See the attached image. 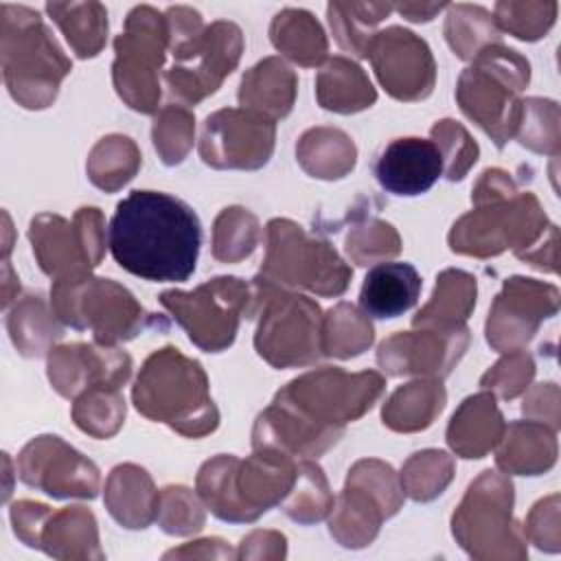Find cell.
<instances>
[{"instance_id":"51","label":"cell","mask_w":561,"mask_h":561,"mask_svg":"<svg viewBox=\"0 0 561 561\" xmlns=\"http://www.w3.org/2000/svg\"><path fill=\"white\" fill-rule=\"evenodd\" d=\"M533 377H535V362L524 348H519V351L506 353L493 368H489L482 375L480 386L484 390L497 392L502 399H515L522 392H526Z\"/></svg>"},{"instance_id":"55","label":"cell","mask_w":561,"mask_h":561,"mask_svg":"<svg viewBox=\"0 0 561 561\" xmlns=\"http://www.w3.org/2000/svg\"><path fill=\"white\" fill-rule=\"evenodd\" d=\"M447 7L449 4L445 2H401V4H394V11L410 22H430Z\"/></svg>"},{"instance_id":"12","label":"cell","mask_w":561,"mask_h":561,"mask_svg":"<svg viewBox=\"0 0 561 561\" xmlns=\"http://www.w3.org/2000/svg\"><path fill=\"white\" fill-rule=\"evenodd\" d=\"M160 302L188 333V340L208 353L228 348L241 318L254 316L252 285L237 276L210 278L193 291H162Z\"/></svg>"},{"instance_id":"21","label":"cell","mask_w":561,"mask_h":561,"mask_svg":"<svg viewBox=\"0 0 561 561\" xmlns=\"http://www.w3.org/2000/svg\"><path fill=\"white\" fill-rule=\"evenodd\" d=\"M469 346V329H421L394 333L379 344L377 364L394 377H445Z\"/></svg>"},{"instance_id":"3","label":"cell","mask_w":561,"mask_h":561,"mask_svg":"<svg viewBox=\"0 0 561 561\" xmlns=\"http://www.w3.org/2000/svg\"><path fill=\"white\" fill-rule=\"evenodd\" d=\"M471 202L473 210L462 215L449 232V248L458 254L486 259L513 250L522 259L557 230L537 197L519 193L502 169H486L478 178Z\"/></svg>"},{"instance_id":"28","label":"cell","mask_w":561,"mask_h":561,"mask_svg":"<svg viewBox=\"0 0 561 561\" xmlns=\"http://www.w3.org/2000/svg\"><path fill=\"white\" fill-rule=\"evenodd\" d=\"M160 493L138 465H118L105 482V506L125 528H147L158 513Z\"/></svg>"},{"instance_id":"44","label":"cell","mask_w":561,"mask_h":561,"mask_svg":"<svg viewBox=\"0 0 561 561\" xmlns=\"http://www.w3.org/2000/svg\"><path fill=\"white\" fill-rule=\"evenodd\" d=\"M454 478V458L440 449H423L408 458L401 469L403 495L416 502L438 497Z\"/></svg>"},{"instance_id":"33","label":"cell","mask_w":561,"mask_h":561,"mask_svg":"<svg viewBox=\"0 0 561 561\" xmlns=\"http://www.w3.org/2000/svg\"><path fill=\"white\" fill-rule=\"evenodd\" d=\"M447 401L438 379H419L397 388L383 403L381 419L394 432H419L434 423Z\"/></svg>"},{"instance_id":"35","label":"cell","mask_w":561,"mask_h":561,"mask_svg":"<svg viewBox=\"0 0 561 561\" xmlns=\"http://www.w3.org/2000/svg\"><path fill=\"white\" fill-rule=\"evenodd\" d=\"M61 320L55 316L53 309L46 307L42 296H24L7 316V329L15 344V348L24 357H39L50 353L64 335Z\"/></svg>"},{"instance_id":"53","label":"cell","mask_w":561,"mask_h":561,"mask_svg":"<svg viewBox=\"0 0 561 561\" xmlns=\"http://www.w3.org/2000/svg\"><path fill=\"white\" fill-rule=\"evenodd\" d=\"M9 515H11L13 533L18 535V539H22L31 548H39V535L46 519L53 515V508L39 502L20 500L11 506Z\"/></svg>"},{"instance_id":"42","label":"cell","mask_w":561,"mask_h":561,"mask_svg":"<svg viewBox=\"0 0 561 561\" xmlns=\"http://www.w3.org/2000/svg\"><path fill=\"white\" fill-rule=\"evenodd\" d=\"M261 239L259 219L241 208H224L213 226V256L221 263H237L248 259Z\"/></svg>"},{"instance_id":"32","label":"cell","mask_w":561,"mask_h":561,"mask_svg":"<svg viewBox=\"0 0 561 561\" xmlns=\"http://www.w3.org/2000/svg\"><path fill=\"white\" fill-rule=\"evenodd\" d=\"M296 158L311 178L340 180L353 171L357 162V147L342 129L313 127L300 136Z\"/></svg>"},{"instance_id":"26","label":"cell","mask_w":561,"mask_h":561,"mask_svg":"<svg viewBox=\"0 0 561 561\" xmlns=\"http://www.w3.org/2000/svg\"><path fill=\"white\" fill-rule=\"evenodd\" d=\"M298 90L296 72L280 57H265L252 66L239 85V103L272 121L287 116Z\"/></svg>"},{"instance_id":"50","label":"cell","mask_w":561,"mask_h":561,"mask_svg":"<svg viewBox=\"0 0 561 561\" xmlns=\"http://www.w3.org/2000/svg\"><path fill=\"white\" fill-rule=\"evenodd\" d=\"M156 519L169 535H191L204 526V508L186 486H164Z\"/></svg>"},{"instance_id":"9","label":"cell","mask_w":561,"mask_h":561,"mask_svg":"<svg viewBox=\"0 0 561 561\" xmlns=\"http://www.w3.org/2000/svg\"><path fill=\"white\" fill-rule=\"evenodd\" d=\"M254 313H261L254 335L256 353L274 368L318 362L322 355V311L300 294L274 287L261 278L252 283Z\"/></svg>"},{"instance_id":"15","label":"cell","mask_w":561,"mask_h":561,"mask_svg":"<svg viewBox=\"0 0 561 561\" xmlns=\"http://www.w3.org/2000/svg\"><path fill=\"white\" fill-rule=\"evenodd\" d=\"M28 239L44 274L55 280L90 274L105 252V224L99 208L83 206L72 221L39 213L31 219Z\"/></svg>"},{"instance_id":"1","label":"cell","mask_w":561,"mask_h":561,"mask_svg":"<svg viewBox=\"0 0 561 561\" xmlns=\"http://www.w3.org/2000/svg\"><path fill=\"white\" fill-rule=\"evenodd\" d=\"M386 379L377 370L346 373L324 366L291 379L276 392L252 430V447H272L291 458L320 456L381 397Z\"/></svg>"},{"instance_id":"34","label":"cell","mask_w":561,"mask_h":561,"mask_svg":"<svg viewBox=\"0 0 561 561\" xmlns=\"http://www.w3.org/2000/svg\"><path fill=\"white\" fill-rule=\"evenodd\" d=\"M270 39L278 53L311 68L327 59L329 42L320 22L305 9H283L270 24Z\"/></svg>"},{"instance_id":"23","label":"cell","mask_w":561,"mask_h":561,"mask_svg":"<svg viewBox=\"0 0 561 561\" xmlns=\"http://www.w3.org/2000/svg\"><path fill=\"white\" fill-rule=\"evenodd\" d=\"M443 173V156L427 138H394L375 162V178L392 195H421L434 186Z\"/></svg>"},{"instance_id":"8","label":"cell","mask_w":561,"mask_h":561,"mask_svg":"<svg viewBox=\"0 0 561 561\" xmlns=\"http://www.w3.org/2000/svg\"><path fill=\"white\" fill-rule=\"evenodd\" d=\"M50 309L61 324L77 331L90 329L94 342L103 346L127 342L153 324L167 329V322L147 313L129 289L112 278H96L92 274L55 280L50 287Z\"/></svg>"},{"instance_id":"29","label":"cell","mask_w":561,"mask_h":561,"mask_svg":"<svg viewBox=\"0 0 561 561\" xmlns=\"http://www.w3.org/2000/svg\"><path fill=\"white\" fill-rule=\"evenodd\" d=\"M316 99L324 110L353 114L370 107L377 92L366 72L348 57H329L316 77Z\"/></svg>"},{"instance_id":"37","label":"cell","mask_w":561,"mask_h":561,"mask_svg":"<svg viewBox=\"0 0 561 561\" xmlns=\"http://www.w3.org/2000/svg\"><path fill=\"white\" fill-rule=\"evenodd\" d=\"M394 11L390 2H331L327 7L335 42L351 55L366 59L375 26Z\"/></svg>"},{"instance_id":"52","label":"cell","mask_w":561,"mask_h":561,"mask_svg":"<svg viewBox=\"0 0 561 561\" xmlns=\"http://www.w3.org/2000/svg\"><path fill=\"white\" fill-rule=\"evenodd\" d=\"M559 495H550L537 502L528 515L526 535L537 543L541 550H559Z\"/></svg>"},{"instance_id":"38","label":"cell","mask_w":561,"mask_h":561,"mask_svg":"<svg viewBox=\"0 0 561 561\" xmlns=\"http://www.w3.org/2000/svg\"><path fill=\"white\" fill-rule=\"evenodd\" d=\"M443 31L449 48L469 61L484 48L502 44L493 13L478 4H449Z\"/></svg>"},{"instance_id":"46","label":"cell","mask_w":561,"mask_h":561,"mask_svg":"<svg viewBox=\"0 0 561 561\" xmlns=\"http://www.w3.org/2000/svg\"><path fill=\"white\" fill-rule=\"evenodd\" d=\"M195 116L182 103H171L160 110L153 121L151 138L160 160L169 167L180 164L193 147Z\"/></svg>"},{"instance_id":"13","label":"cell","mask_w":561,"mask_h":561,"mask_svg":"<svg viewBox=\"0 0 561 561\" xmlns=\"http://www.w3.org/2000/svg\"><path fill=\"white\" fill-rule=\"evenodd\" d=\"M513 484L497 471H482L467 489L451 517V533L458 543L480 559L524 557L517 524L511 517Z\"/></svg>"},{"instance_id":"24","label":"cell","mask_w":561,"mask_h":561,"mask_svg":"<svg viewBox=\"0 0 561 561\" xmlns=\"http://www.w3.org/2000/svg\"><path fill=\"white\" fill-rule=\"evenodd\" d=\"M506 430L493 392L467 397L447 425V443L462 458H482L497 447Z\"/></svg>"},{"instance_id":"39","label":"cell","mask_w":561,"mask_h":561,"mask_svg":"<svg viewBox=\"0 0 561 561\" xmlns=\"http://www.w3.org/2000/svg\"><path fill=\"white\" fill-rule=\"evenodd\" d=\"M140 162V151L131 138L110 134L92 147L85 171L94 186L114 193L136 175Z\"/></svg>"},{"instance_id":"41","label":"cell","mask_w":561,"mask_h":561,"mask_svg":"<svg viewBox=\"0 0 561 561\" xmlns=\"http://www.w3.org/2000/svg\"><path fill=\"white\" fill-rule=\"evenodd\" d=\"M333 495L322 469L311 460H300L296 467V480L280 502L287 517L300 524H313L327 517L333 508Z\"/></svg>"},{"instance_id":"40","label":"cell","mask_w":561,"mask_h":561,"mask_svg":"<svg viewBox=\"0 0 561 561\" xmlns=\"http://www.w3.org/2000/svg\"><path fill=\"white\" fill-rule=\"evenodd\" d=\"M375 340L368 316L351 302H340L322 318V355L348 359L364 353Z\"/></svg>"},{"instance_id":"18","label":"cell","mask_w":561,"mask_h":561,"mask_svg":"<svg viewBox=\"0 0 561 561\" xmlns=\"http://www.w3.org/2000/svg\"><path fill=\"white\" fill-rule=\"evenodd\" d=\"M383 90L397 101H421L436 83V64L425 39L403 26L377 31L366 48Z\"/></svg>"},{"instance_id":"5","label":"cell","mask_w":561,"mask_h":561,"mask_svg":"<svg viewBox=\"0 0 561 561\" xmlns=\"http://www.w3.org/2000/svg\"><path fill=\"white\" fill-rule=\"evenodd\" d=\"M131 399L142 416L167 423L188 438L206 436L219 425V410L210 399L204 368L173 346L147 357Z\"/></svg>"},{"instance_id":"22","label":"cell","mask_w":561,"mask_h":561,"mask_svg":"<svg viewBox=\"0 0 561 561\" xmlns=\"http://www.w3.org/2000/svg\"><path fill=\"white\" fill-rule=\"evenodd\" d=\"M131 375V357L103 344H64L48 353L50 386L66 399L99 386L121 388Z\"/></svg>"},{"instance_id":"45","label":"cell","mask_w":561,"mask_h":561,"mask_svg":"<svg viewBox=\"0 0 561 561\" xmlns=\"http://www.w3.org/2000/svg\"><path fill=\"white\" fill-rule=\"evenodd\" d=\"M344 248L353 263L370 265L397 256L401 252V239L390 224L377 217H362L348 228Z\"/></svg>"},{"instance_id":"48","label":"cell","mask_w":561,"mask_h":561,"mask_svg":"<svg viewBox=\"0 0 561 561\" xmlns=\"http://www.w3.org/2000/svg\"><path fill=\"white\" fill-rule=\"evenodd\" d=\"M515 136L539 153H559V107L548 99H526Z\"/></svg>"},{"instance_id":"43","label":"cell","mask_w":561,"mask_h":561,"mask_svg":"<svg viewBox=\"0 0 561 561\" xmlns=\"http://www.w3.org/2000/svg\"><path fill=\"white\" fill-rule=\"evenodd\" d=\"M72 421L94 438H110L125 421V399L118 388H90L75 399Z\"/></svg>"},{"instance_id":"27","label":"cell","mask_w":561,"mask_h":561,"mask_svg":"<svg viewBox=\"0 0 561 561\" xmlns=\"http://www.w3.org/2000/svg\"><path fill=\"white\" fill-rule=\"evenodd\" d=\"M557 460L554 430L537 421H515L506 425L497 443L495 462L506 473L539 476Z\"/></svg>"},{"instance_id":"19","label":"cell","mask_w":561,"mask_h":561,"mask_svg":"<svg viewBox=\"0 0 561 561\" xmlns=\"http://www.w3.org/2000/svg\"><path fill=\"white\" fill-rule=\"evenodd\" d=\"M18 478L53 497H88L99 491L96 465L59 436H37L15 460Z\"/></svg>"},{"instance_id":"10","label":"cell","mask_w":561,"mask_h":561,"mask_svg":"<svg viewBox=\"0 0 561 561\" xmlns=\"http://www.w3.org/2000/svg\"><path fill=\"white\" fill-rule=\"evenodd\" d=\"M265 234V261L256 278L283 289L300 287L318 296L346 291L353 270L329 241L307 234L291 219H272Z\"/></svg>"},{"instance_id":"25","label":"cell","mask_w":561,"mask_h":561,"mask_svg":"<svg viewBox=\"0 0 561 561\" xmlns=\"http://www.w3.org/2000/svg\"><path fill=\"white\" fill-rule=\"evenodd\" d=\"M421 294V274L410 263H377L364 276L359 307L368 318H397L412 309Z\"/></svg>"},{"instance_id":"2","label":"cell","mask_w":561,"mask_h":561,"mask_svg":"<svg viewBox=\"0 0 561 561\" xmlns=\"http://www.w3.org/2000/svg\"><path fill=\"white\" fill-rule=\"evenodd\" d=\"M114 261L153 283H184L197 265L202 224L193 208L162 191H131L107 230Z\"/></svg>"},{"instance_id":"4","label":"cell","mask_w":561,"mask_h":561,"mask_svg":"<svg viewBox=\"0 0 561 561\" xmlns=\"http://www.w3.org/2000/svg\"><path fill=\"white\" fill-rule=\"evenodd\" d=\"M298 462L272 447H259L245 460L221 454L197 473L202 502L224 522H254L280 504L296 480Z\"/></svg>"},{"instance_id":"11","label":"cell","mask_w":561,"mask_h":561,"mask_svg":"<svg viewBox=\"0 0 561 561\" xmlns=\"http://www.w3.org/2000/svg\"><path fill=\"white\" fill-rule=\"evenodd\" d=\"M169 48L164 13L149 4L134 7L125 18V31L114 39L112 81L118 96L136 112L153 114L160 103V68Z\"/></svg>"},{"instance_id":"54","label":"cell","mask_w":561,"mask_h":561,"mask_svg":"<svg viewBox=\"0 0 561 561\" xmlns=\"http://www.w3.org/2000/svg\"><path fill=\"white\" fill-rule=\"evenodd\" d=\"M524 414H528L533 421L543 423L546 427L554 430L559 427V390L554 383H539L528 392L522 405Z\"/></svg>"},{"instance_id":"31","label":"cell","mask_w":561,"mask_h":561,"mask_svg":"<svg viewBox=\"0 0 561 561\" xmlns=\"http://www.w3.org/2000/svg\"><path fill=\"white\" fill-rule=\"evenodd\" d=\"M39 548L57 559H103L94 515L83 506L53 513L39 535Z\"/></svg>"},{"instance_id":"7","label":"cell","mask_w":561,"mask_h":561,"mask_svg":"<svg viewBox=\"0 0 561 561\" xmlns=\"http://www.w3.org/2000/svg\"><path fill=\"white\" fill-rule=\"evenodd\" d=\"M530 66L513 48L493 44L471 59L456 88L460 110L480 125L502 149L517 131L522 116L519 92L528 85Z\"/></svg>"},{"instance_id":"20","label":"cell","mask_w":561,"mask_h":561,"mask_svg":"<svg viewBox=\"0 0 561 561\" xmlns=\"http://www.w3.org/2000/svg\"><path fill=\"white\" fill-rule=\"evenodd\" d=\"M559 309V289L535 278L511 276L495 296L486 318V342L500 353L519 351L530 342L541 320Z\"/></svg>"},{"instance_id":"17","label":"cell","mask_w":561,"mask_h":561,"mask_svg":"<svg viewBox=\"0 0 561 561\" xmlns=\"http://www.w3.org/2000/svg\"><path fill=\"white\" fill-rule=\"evenodd\" d=\"M276 123L245 107H226L204 121L199 156L215 169L254 171L274 151Z\"/></svg>"},{"instance_id":"6","label":"cell","mask_w":561,"mask_h":561,"mask_svg":"<svg viewBox=\"0 0 561 561\" xmlns=\"http://www.w3.org/2000/svg\"><path fill=\"white\" fill-rule=\"evenodd\" d=\"M0 57L7 90L26 110L48 107L72 70L39 13L22 4H0Z\"/></svg>"},{"instance_id":"14","label":"cell","mask_w":561,"mask_h":561,"mask_svg":"<svg viewBox=\"0 0 561 561\" xmlns=\"http://www.w3.org/2000/svg\"><path fill=\"white\" fill-rule=\"evenodd\" d=\"M401 504L403 489L394 469L375 458L357 460L333 502L329 533L346 548L368 546L381 522L392 517Z\"/></svg>"},{"instance_id":"47","label":"cell","mask_w":561,"mask_h":561,"mask_svg":"<svg viewBox=\"0 0 561 561\" xmlns=\"http://www.w3.org/2000/svg\"><path fill=\"white\" fill-rule=\"evenodd\" d=\"M557 2H511L502 0L493 9L500 33H511L517 39L535 42L543 37L557 18Z\"/></svg>"},{"instance_id":"36","label":"cell","mask_w":561,"mask_h":561,"mask_svg":"<svg viewBox=\"0 0 561 561\" xmlns=\"http://www.w3.org/2000/svg\"><path fill=\"white\" fill-rule=\"evenodd\" d=\"M46 13L59 26L77 57H94L105 46L107 9L101 2H48Z\"/></svg>"},{"instance_id":"30","label":"cell","mask_w":561,"mask_h":561,"mask_svg":"<svg viewBox=\"0 0 561 561\" xmlns=\"http://www.w3.org/2000/svg\"><path fill=\"white\" fill-rule=\"evenodd\" d=\"M476 278L462 270H445L436 278L432 298L412 318L414 329H462L476 307Z\"/></svg>"},{"instance_id":"16","label":"cell","mask_w":561,"mask_h":561,"mask_svg":"<svg viewBox=\"0 0 561 561\" xmlns=\"http://www.w3.org/2000/svg\"><path fill=\"white\" fill-rule=\"evenodd\" d=\"M171 53L175 61L164 75L169 92L182 105H195L217 92L237 68L243 53V33L234 22L217 20Z\"/></svg>"},{"instance_id":"49","label":"cell","mask_w":561,"mask_h":561,"mask_svg":"<svg viewBox=\"0 0 561 561\" xmlns=\"http://www.w3.org/2000/svg\"><path fill=\"white\" fill-rule=\"evenodd\" d=\"M430 140L438 147L443 156V173L451 182L462 180L478 160V153H480L478 142L469 136V131L460 123L451 118L438 121L432 127Z\"/></svg>"}]
</instances>
